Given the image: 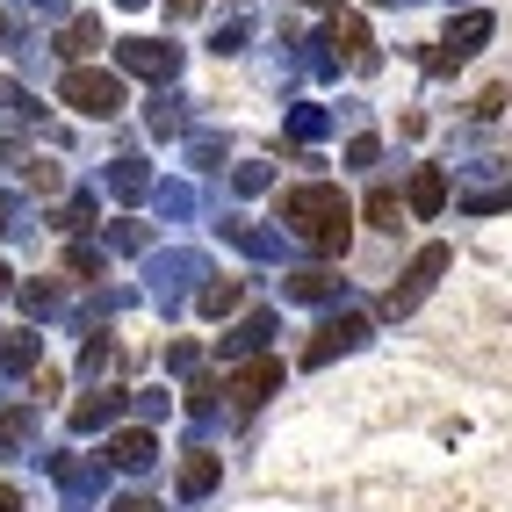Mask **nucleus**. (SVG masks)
<instances>
[{"label":"nucleus","instance_id":"f257e3e1","mask_svg":"<svg viewBox=\"0 0 512 512\" xmlns=\"http://www.w3.org/2000/svg\"><path fill=\"white\" fill-rule=\"evenodd\" d=\"M282 224L289 231H303L318 253H347V231H354V210H347V195L339 188H325V181H311V188H289L282 202Z\"/></svg>","mask_w":512,"mask_h":512},{"label":"nucleus","instance_id":"f03ea898","mask_svg":"<svg viewBox=\"0 0 512 512\" xmlns=\"http://www.w3.org/2000/svg\"><path fill=\"white\" fill-rule=\"evenodd\" d=\"M58 101L80 116H116L123 109V73H109V65H73V73L58 80Z\"/></svg>","mask_w":512,"mask_h":512},{"label":"nucleus","instance_id":"7ed1b4c3","mask_svg":"<svg viewBox=\"0 0 512 512\" xmlns=\"http://www.w3.org/2000/svg\"><path fill=\"white\" fill-rule=\"evenodd\" d=\"M433 275H448V246H426V253L412 260V275H404V289H390V303H383V311H412V303L433 289Z\"/></svg>","mask_w":512,"mask_h":512},{"label":"nucleus","instance_id":"20e7f679","mask_svg":"<svg viewBox=\"0 0 512 512\" xmlns=\"http://www.w3.org/2000/svg\"><path fill=\"white\" fill-rule=\"evenodd\" d=\"M275 390H282V361H246V368L231 375V397L238 404H267Z\"/></svg>","mask_w":512,"mask_h":512},{"label":"nucleus","instance_id":"39448f33","mask_svg":"<svg viewBox=\"0 0 512 512\" xmlns=\"http://www.w3.org/2000/svg\"><path fill=\"white\" fill-rule=\"evenodd\" d=\"M123 65H130V73H145V80H166V73H174V44L130 37V44H123Z\"/></svg>","mask_w":512,"mask_h":512},{"label":"nucleus","instance_id":"423d86ee","mask_svg":"<svg viewBox=\"0 0 512 512\" xmlns=\"http://www.w3.org/2000/svg\"><path fill=\"white\" fill-rule=\"evenodd\" d=\"M325 44H332L339 58H354V65H375V51H368V29H361V15H332Z\"/></svg>","mask_w":512,"mask_h":512},{"label":"nucleus","instance_id":"0eeeda50","mask_svg":"<svg viewBox=\"0 0 512 512\" xmlns=\"http://www.w3.org/2000/svg\"><path fill=\"white\" fill-rule=\"evenodd\" d=\"M361 318H332L325 332H318V347H311V361H332V354H347V347H361Z\"/></svg>","mask_w":512,"mask_h":512},{"label":"nucleus","instance_id":"6e6552de","mask_svg":"<svg viewBox=\"0 0 512 512\" xmlns=\"http://www.w3.org/2000/svg\"><path fill=\"white\" fill-rule=\"evenodd\" d=\"M217 476H224V462H217L210 448H195V455L181 462V498H202V491L217 484Z\"/></svg>","mask_w":512,"mask_h":512},{"label":"nucleus","instance_id":"1a4fd4ad","mask_svg":"<svg viewBox=\"0 0 512 512\" xmlns=\"http://www.w3.org/2000/svg\"><path fill=\"white\" fill-rule=\"evenodd\" d=\"M440 202H448V174H440V166H426V174H412V210H419V217H433Z\"/></svg>","mask_w":512,"mask_h":512},{"label":"nucleus","instance_id":"9d476101","mask_svg":"<svg viewBox=\"0 0 512 512\" xmlns=\"http://www.w3.org/2000/svg\"><path fill=\"white\" fill-rule=\"evenodd\" d=\"M109 455H116L123 469H145V462H152V433H116Z\"/></svg>","mask_w":512,"mask_h":512},{"label":"nucleus","instance_id":"9b49d317","mask_svg":"<svg viewBox=\"0 0 512 512\" xmlns=\"http://www.w3.org/2000/svg\"><path fill=\"white\" fill-rule=\"evenodd\" d=\"M484 37H491V15H462V22L448 29V51L462 58V51H476V44H484Z\"/></svg>","mask_w":512,"mask_h":512},{"label":"nucleus","instance_id":"f8f14e48","mask_svg":"<svg viewBox=\"0 0 512 512\" xmlns=\"http://www.w3.org/2000/svg\"><path fill=\"white\" fill-rule=\"evenodd\" d=\"M397 217H404V210H397V195H390V188H375V195H368V224H375V231H397Z\"/></svg>","mask_w":512,"mask_h":512},{"label":"nucleus","instance_id":"ddd939ff","mask_svg":"<svg viewBox=\"0 0 512 512\" xmlns=\"http://www.w3.org/2000/svg\"><path fill=\"white\" fill-rule=\"evenodd\" d=\"M109 412H116V390H94V397L80 404V412H73V419H80V426H101V419H109Z\"/></svg>","mask_w":512,"mask_h":512},{"label":"nucleus","instance_id":"4468645a","mask_svg":"<svg viewBox=\"0 0 512 512\" xmlns=\"http://www.w3.org/2000/svg\"><path fill=\"white\" fill-rule=\"evenodd\" d=\"M94 44H101V29H94V22H73V29L58 37V51H73V58H80V51H94Z\"/></svg>","mask_w":512,"mask_h":512},{"label":"nucleus","instance_id":"2eb2a0df","mask_svg":"<svg viewBox=\"0 0 512 512\" xmlns=\"http://www.w3.org/2000/svg\"><path fill=\"white\" fill-rule=\"evenodd\" d=\"M231 303H238V282H217L210 296H202V311H210V318H217V311H231Z\"/></svg>","mask_w":512,"mask_h":512},{"label":"nucleus","instance_id":"dca6fc26","mask_svg":"<svg viewBox=\"0 0 512 512\" xmlns=\"http://www.w3.org/2000/svg\"><path fill=\"white\" fill-rule=\"evenodd\" d=\"M0 512H22V498H15V484H0Z\"/></svg>","mask_w":512,"mask_h":512},{"label":"nucleus","instance_id":"f3484780","mask_svg":"<svg viewBox=\"0 0 512 512\" xmlns=\"http://www.w3.org/2000/svg\"><path fill=\"white\" fill-rule=\"evenodd\" d=\"M116 512H159V505H152V498H123Z\"/></svg>","mask_w":512,"mask_h":512},{"label":"nucleus","instance_id":"a211bd4d","mask_svg":"<svg viewBox=\"0 0 512 512\" xmlns=\"http://www.w3.org/2000/svg\"><path fill=\"white\" fill-rule=\"evenodd\" d=\"M195 8H202V0H174V15H195Z\"/></svg>","mask_w":512,"mask_h":512},{"label":"nucleus","instance_id":"6ab92c4d","mask_svg":"<svg viewBox=\"0 0 512 512\" xmlns=\"http://www.w3.org/2000/svg\"><path fill=\"white\" fill-rule=\"evenodd\" d=\"M303 8H339V0H303Z\"/></svg>","mask_w":512,"mask_h":512},{"label":"nucleus","instance_id":"aec40b11","mask_svg":"<svg viewBox=\"0 0 512 512\" xmlns=\"http://www.w3.org/2000/svg\"><path fill=\"white\" fill-rule=\"evenodd\" d=\"M0 29H8V22H0Z\"/></svg>","mask_w":512,"mask_h":512}]
</instances>
